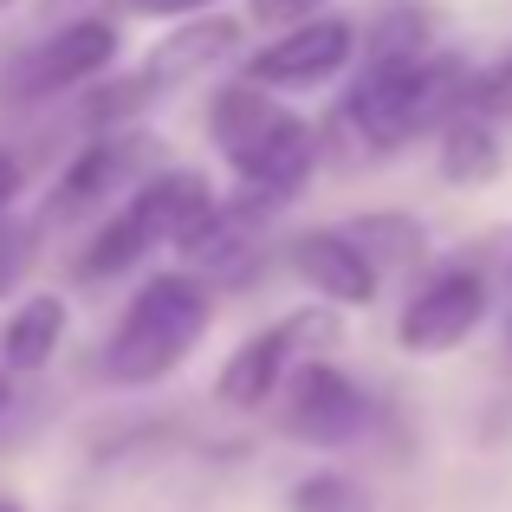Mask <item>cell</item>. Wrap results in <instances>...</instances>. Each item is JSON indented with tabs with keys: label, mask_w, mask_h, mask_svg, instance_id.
I'll list each match as a JSON object with an SVG mask.
<instances>
[{
	"label": "cell",
	"mask_w": 512,
	"mask_h": 512,
	"mask_svg": "<svg viewBox=\"0 0 512 512\" xmlns=\"http://www.w3.org/2000/svg\"><path fill=\"white\" fill-rule=\"evenodd\" d=\"M474 72L454 52H422V59H363V72L344 91V124L370 150H402L422 130H441L467 111Z\"/></svg>",
	"instance_id": "1"
},
{
	"label": "cell",
	"mask_w": 512,
	"mask_h": 512,
	"mask_svg": "<svg viewBox=\"0 0 512 512\" xmlns=\"http://www.w3.org/2000/svg\"><path fill=\"white\" fill-rule=\"evenodd\" d=\"M208 130L221 143L227 169L240 175V188L266 201H292L305 188V175L318 163V137L305 117H292L286 104L266 85L240 78V85H221L208 104Z\"/></svg>",
	"instance_id": "2"
},
{
	"label": "cell",
	"mask_w": 512,
	"mask_h": 512,
	"mask_svg": "<svg viewBox=\"0 0 512 512\" xmlns=\"http://www.w3.org/2000/svg\"><path fill=\"white\" fill-rule=\"evenodd\" d=\"M208 318H214V305L195 273H156L130 299L111 344H104V376L111 383H156V376H169L208 331Z\"/></svg>",
	"instance_id": "3"
},
{
	"label": "cell",
	"mask_w": 512,
	"mask_h": 512,
	"mask_svg": "<svg viewBox=\"0 0 512 512\" xmlns=\"http://www.w3.org/2000/svg\"><path fill=\"white\" fill-rule=\"evenodd\" d=\"M325 344H338V318H331V305L279 318L273 331L247 338L234 357H227V370H221V402H227V409H260V402H273L279 383H286L299 363H312V350H325Z\"/></svg>",
	"instance_id": "4"
},
{
	"label": "cell",
	"mask_w": 512,
	"mask_h": 512,
	"mask_svg": "<svg viewBox=\"0 0 512 512\" xmlns=\"http://www.w3.org/2000/svg\"><path fill=\"white\" fill-rule=\"evenodd\" d=\"M111 59H117V26L111 20H72L65 33H52L46 46L13 59L7 78H0V91H7L13 104H33V98H52V91L91 85Z\"/></svg>",
	"instance_id": "5"
},
{
	"label": "cell",
	"mask_w": 512,
	"mask_h": 512,
	"mask_svg": "<svg viewBox=\"0 0 512 512\" xmlns=\"http://www.w3.org/2000/svg\"><path fill=\"white\" fill-rule=\"evenodd\" d=\"M487 318V279L474 266H441L409 305H402L396 338L409 357H448L454 344H467V331Z\"/></svg>",
	"instance_id": "6"
},
{
	"label": "cell",
	"mask_w": 512,
	"mask_h": 512,
	"mask_svg": "<svg viewBox=\"0 0 512 512\" xmlns=\"http://www.w3.org/2000/svg\"><path fill=\"white\" fill-rule=\"evenodd\" d=\"M357 52V26L338 20V13H318L305 26H286L279 39H266L260 52L247 59V78L266 91H305V85H325L338 78Z\"/></svg>",
	"instance_id": "7"
},
{
	"label": "cell",
	"mask_w": 512,
	"mask_h": 512,
	"mask_svg": "<svg viewBox=\"0 0 512 512\" xmlns=\"http://www.w3.org/2000/svg\"><path fill=\"white\" fill-rule=\"evenodd\" d=\"M279 422H286L292 441H312V448H344V441L363 435V422H370V402H363V389L350 383L344 370H331V363H299V370L286 376V409H279Z\"/></svg>",
	"instance_id": "8"
},
{
	"label": "cell",
	"mask_w": 512,
	"mask_h": 512,
	"mask_svg": "<svg viewBox=\"0 0 512 512\" xmlns=\"http://www.w3.org/2000/svg\"><path fill=\"white\" fill-rule=\"evenodd\" d=\"M286 260H292V273H299L325 305H338V312L370 305L376 299V279H383L370 266V253H363L344 227H312V234H299L286 247Z\"/></svg>",
	"instance_id": "9"
},
{
	"label": "cell",
	"mask_w": 512,
	"mask_h": 512,
	"mask_svg": "<svg viewBox=\"0 0 512 512\" xmlns=\"http://www.w3.org/2000/svg\"><path fill=\"white\" fill-rule=\"evenodd\" d=\"M240 39H247V26H240L234 13H195V20L175 26L169 39H156V52L137 65V85L150 91V98H163L169 85H188V78H201L208 65L234 59Z\"/></svg>",
	"instance_id": "10"
},
{
	"label": "cell",
	"mask_w": 512,
	"mask_h": 512,
	"mask_svg": "<svg viewBox=\"0 0 512 512\" xmlns=\"http://www.w3.org/2000/svg\"><path fill=\"white\" fill-rule=\"evenodd\" d=\"M214 208H221V195H214V182L195 175V169L156 175V182H143L137 201H130V214L143 221V234H150L156 247H188V240L214 221Z\"/></svg>",
	"instance_id": "11"
},
{
	"label": "cell",
	"mask_w": 512,
	"mask_h": 512,
	"mask_svg": "<svg viewBox=\"0 0 512 512\" xmlns=\"http://www.w3.org/2000/svg\"><path fill=\"white\" fill-rule=\"evenodd\" d=\"M130 169H137V137H98V143H85V150L72 156V169L59 175V188H52L46 221H78V214L104 208V201L130 182Z\"/></svg>",
	"instance_id": "12"
},
{
	"label": "cell",
	"mask_w": 512,
	"mask_h": 512,
	"mask_svg": "<svg viewBox=\"0 0 512 512\" xmlns=\"http://www.w3.org/2000/svg\"><path fill=\"white\" fill-rule=\"evenodd\" d=\"M65 338V299H52V292H33V299L13 305V318L0 325V363H7L13 376H33L52 363V350Z\"/></svg>",
	"instance_id": "13"
},
{
	"label": "cell",
	"mask_w": 512,
	"mask_h": 512,
	"mask_svg": "<svg viewBox=\"0 0 512 512\" xmlns=\"http://www.w3.org/2000/svg\"><path fill=\"white\" fill-rule=\"evenodd\" d=\"M500 169V137H493V117L467 104L461 117L441 124V175L448 182H487Z\"/></svg>",
	"instance_id": "14"
},
{
	"label": "cell",
	"mask_w": 512,
	"mask_h": 512,
	"mask_svg": "<svg viewBox=\"0 0 512 512\" xmlns=\"http://www.w3.org/2000/svg\"><path fill=\"white\" fill-rule=\"evenodd\" d=\"M350 240H357L363 253H370L376 273H396V266H415L428 253V234L415 214H357V221L344 227Z\"/></svg>",
	"instance_id": "15"
},
{
	"label": "cell",
	"mask_w": 512,
	"mask_h": 512,
	"mask_svg": "<svg viewBox=\"0 0 512 512\" xmlns=\"http://www.w3.org/2000/svg\"><path fill=\"white\" fill-rule=\"evenodd\" d=\"M150 247H156V240L143 234V221L124 208V214H111V221L98 227V240H91L85 253H78V273H85V279H117V273H130Z\"/></svg>",
	"instance_id": "16"
},
{
	"label": "cell",
	"mask_w": 512,
	"mask_h": 512,
	"mask_svg": "<svg viewBox=\"0 0 512 512\" xmlns=\"http://www.w3.org/2000/svg\"><path fill=\"white\" fill-rule=\"evenodd\" d=\"M422 52H428V13L415 7H389L363 39V59H422Z\"/></svg>",
	"instance_id": "17"
},
{
	"label": "cell",
	"mask_w": 512,
	"mask_h": 512,
	"mask_svg": "<svg viewBox=\"0 0 512 512\" xmlns=\"http://www.w3.org/2000/svg\"><path fill=\"white\" fill-rule=\"evenodd\" d=\"M33 253H39V227H33V221H20L13 208H0V299H7V292L26 279Z\"/></svg>",
	"instance_id": "18"
},
{
	"label": "cell",
	"mask_w": 512,
	"mask_h": 512,
	"mask_svg": "<svg viewBox=\"0 0 512 512\" xmlns=\"http://www.w3.org/2000/svg\"><path fill=\"white\" fill-rule=\"evenodd\" d=\"M292 512H363V493L350 487L344 474H305L299 487L286 493Z\"/></svg>",
	"instance_id": "19"
},
{
	"label": "cell",
	"mask_w": 512,
	"mask_h": 512,
	"mask_svg": "<svg viewBox=\"0 0 512 512\" xmlns=\"http://www.w3.org/2000/svg\"><path fill=\"white\" fill-rule=\"evenodd\" d=\"M467 104H474V111H487V117H512V59H500L493 72H480Z\"/></svg>",
	"instance_id": "20"
},
{
	"label": "cell",
	"mask_w": 512,
	"mask_h": 512,
	"mask_svg": "<svg viewBox=\"0 0 512 512\" xmlns=\"http://www.w3.org/2000/svg\"><path fill=\"white\" fill-rule=\"evenodd\" d=\"M318 7H325V0H247L253 20H260V26H279V33H286V26L318 20Z\"/></svg>",
	"instance_id": "21"
},
{
	"label": "cell",
	"mask_w": 512,
	"mask_h": 512,
	"mask_svg": "<svg viewBox=\"0 0 512 512\" xmlns=\"http://www.w3.org/2000/svg\"><path fill=\"white\" fill-rule=\"evenodd\" d=\"M124 7L130 13H163L169 20V13H208V7H221V0H124Z\"/></svg>",
	"instance_id": "22"
},
{
	"label": "cell",
	"mask_w": 512,
	"mask_h": 512,
	"mask_svg": "<svg viewBox=\"0 0 512 512\" xmlns=\"http://www.w3.org/2000/svg\"><path fill=\"white\" fill-rule=\"evenodd\" d=\"M13 195H20V163L0 150V208H13Z\"/></svg>",
	"instance_id": "23"
},
{
	"label": "cell",
	"mask_w": 512,
	"mask_h": 512,
	"mask_svg": "<svg viewBox=\"0 0 512 512\" xmlns=\"http://www.w3.org/2000/svg\"><path fill=\"white\" fill-rule=\"evenodd\" d=\"M7 396H13V370L0 363V415H7Z\"/></svg>",
	"instance_id": "24"
},
{
	"label": "cell",
	"mask_w": 512,
	"mask_h": 512,
	"mask_svg": "<svg viewBox=\"0 0 512 512\" xmlns=\"http://www.w3.org/2000/svg\"><path fill=\"white\" fill-rule=\"evenodd\" d=\"M0 512H26V506H13V500H0Z\"/></svg>",
	"instance_id": "25"
},
{
	"label": "cell",
	"mask_w": 512,
	"mask_h": 512,
	"mask_svg": "<svg viewBox=\"0 0 512 512\" xmlns=\"http://www.w3.org/2000/svg\"><path fill=\"white\" fill-rule=\"evenodd\" d=\"M0 7H7V0H0Z\"/></svg>",
	"instance_id": "26"
}]
</instances>
